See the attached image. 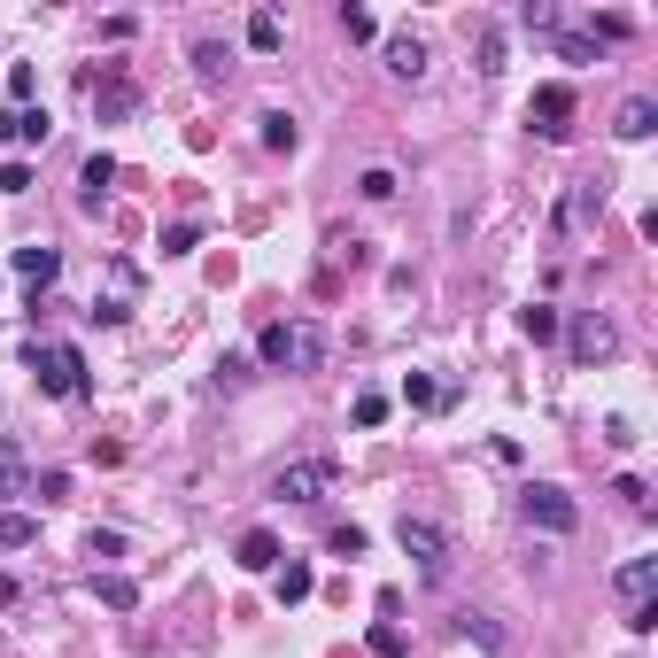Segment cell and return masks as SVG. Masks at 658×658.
<instances>
[{"mask_svg":"<svg viewBox=\"0 0 658 658\" xmlns=\"http://www.w3.org/2000/svg\"><path fill=\"white\" fill-rule=\"evenodd\" d=\"M326 550H333V558H364V527H333Z\"/></svg>","mask_w":658,"mask_h":658,"instance_id":"28","label":"cell"},{"mask_svg":"<svg viewBox=\"0 0 658 658\" xmlns=\"http://www.w3.org/2000/svg\"><path fill=\"white\" fill-rule=\"evenodd\" d=\"M527 124H535L542 140H566V132H573V86H558V78H550V86H535Z\"/></svg>","mask_w":658,"mask_h":658,"instance_id":"6","label":"cell"},{"mask_svg":"<svg viewBox=\"0 0 658 658\" xmlns=\"http://www.w3.org/2000/svg\"><path fill=\"white\" fill-rule=\"evenodd\" d=\"M47 132H55V124H47V109H0V140H31V148H39Z\"/></svg>","mask_w":658,"mask_h":658,"instance_id":"12","label":"cell"},{"mask_svg":"<svg viewBox=\"0 0 658 658\" xmlns=\"http://www.w3.org/2000/svg\"><path fill=\"white\" fill-rule=\"evenodd\" d=\"M651 124H658V109H651V101H628L612 132H620V140H651Z\"/></svg>","mask_w":658,"mask_h":658,"instance_id":"21","label":"cell"},{"mask_svg":"<svg viewBox=\"0 0 658 658\" xmlns=\"http://www.w3.org/2000/svg\"><path fill=\"white\" fill-rule=\"evenodd\" d=\"M388 419V395H357V426H380Z\"/></svg>","mask_w":658,"mask_h":658,"instance_id":"35","label":"cell"},{"mask_svg":"<svg viewBox=\"0 0 658 658\" xmlns=\"http://www.w3.org/2000/svg\"><path fill=\"white\" fill-rule=\"evenodd\" d=\"M256 357H264L271 372H318V364H326V333L310 326V318H279V326H264Z\"/></svg>","mask_w":658,"mask_h":658,"instance_id":"1","label":"cell"},{"mask_svg":"<svg viewBox=\"0 0 658 658\" xmlns=\"http://www.w3.org/2000/svg\"><path fill=\"white\" fill-rule=\"evenodd\" d=\"M519 511H527V527H542V535H573V527H581L573 496H566V488H550V480L519 488Z\"/></svg>","mask_w":658,"mask_h":658,"instance_id":"4","label":"cell"},{"mask_svg":"<svg viewBox=\"0 0 658 658\" xmlns=\"http://www.w3.org/2000/svg\"><path fill=\"white\" fill-rule=\"evenodd\" d=\"M612 349H620V326L597 318V310H581V318H573V364H604Z\"/></svg>","mask_w":658,"mask_h":658,"instance_id":"7","label":"cell"},{"mask_svg":"<svg viewBox=\"0 0 658 658\" xmlns=\"http://www.w3.org/2000/svg\"><path fill=\"white\" fill-rule=\"evenodd\" d=\"M357 194H364V202H388V194H395V171H380V163H372V171L357 179Z\"/></svg>","mask_w":658,"mask_h":658,"instance_id":"27","label":"cell"},{"mask_svg":"<svg viewBox=\"0 0 658 658\" xmlns=\"http://www.w3.org/2000/svg\"><path fill=\"white\" fill-rule=\"evenodd\" d=\"M341 31H349V39H380V24H372V8H341Z\"/></svg>","mask_w":658,"mask_h":658,"instance_id":"29","label":"cell"},{"mask_svg":"<svg viewBox=\"0 0 658 658\" xmlns=\"http://www.w3.org/2000/svg\"><path fill=\"white\" fill-rule=\"evenodd\" d=\"M388 70H395V78H426V39H411V31L388 39Z\"/></svg>","mask_w":658,"mask_h":658,"instance_id":"14","label":"cell"},{"mask_svg":"<svg viewBox=\"0 0 658 658\" xmlns=\"http://www.w3.org/2000/svg\"><path fill=\"white\" fill-rule=\"evenodd\" d=\"M519 333H527V341H558V310H550V302H527V310H519Z\"/></svg>","mask_w":658,"mask_h":658,"instance_id":"20","label":"cell"},{"mask_svg":"<svg viewBox=\"0 0 658 658\" xmlns=\"http://www.w3.org/2000/svg\"><path fill=\"white\" fill-rule=\"evenodd\" d=\"M628 628H635V635H651V628H658V604H651V597H635V604H628Z\"/></svg>","mask_w":658,"mask_h":658,"instance_id":"33","label":"cell"},{"mask_svg":"<svg viewBox=\"0 0 658 658\" xmlns=\"http://www.w3.org/2000/svg\"><path fill=\"white\" fill-rule=\"evenodd\" d=\"M31 496H47V504H62V496H70V473H31Z\"/></svg>","mask_w":658,"mask_h":658,"instance_id":"30","label":"cell"},{"mask_svg":"<svg viewBox=\"0 0 658 658\" xmlns=\"http://www.w3.org/2000/svg\"><path fill=\"white\" fill-rule=\"evenodd\" d=\"M0 194H31V163H0Z\"/></svg>","mask_w":658,"mask_h":658,"instance_id":"31","label":"cell"},{"mask_svg":"<svg viewBox=\"0 0 658 658\" xmlns=\"http://www.w3.org/2000/svg\"><path fill=\"white\" fill-rule=\"evenodd\" d=\"M31 372H39V395H55V403H78V395H86V357H78L70 341L31 349Z\"/></svg>","mask_w":658,"mask_h":658,"instance_id":"3","label":"cell"},{"mask_svg":"<svg viewBox=\"0 0 658 658\" xmlns=\"http://www.w3.org/2000/svg\"><path fill=\"white\" fill-rule=\"evenodd\" d=\"M457 635H473V643H480V651H496V643H504V635H496V628H488V620H480V612H457Z\"/></svg>","mask_w":658,"mask_h":658,"instance_id":"26","label":"cell"},{"mask_svg":"<svg viewBox=\"0 0 658 658\" xmlns=\"http://www.w3.org/2000/svg\"><path fill=\"white\" fill-rule=\"evenodd\" d=\"M480 70H488V78L504 70V31H488V39H480Z\"/></svg>","mask_w":658,"mask_h":658,"instance_id":"34","label":"cell"},{"mask_svg":"<svg viewBox=\"0 0 658 658\" xmlns=\"http://www.w3.org/2000/svg\"><path fill=\"white\" fill-rule=\"evenodd\" d=\"M194 240H202V225H171V233H163V256H186Z\"/></svg>","mask_w":658,"mask_h":658,"instance_id":"32","label":"cell"},{"mask_svg":"<svg viewBox=\"0 0 658 658\" xmlns=\"http://www.w3.org/2000/svg\"><path fill=\"white\" fill-rule=\"evenodd\" d=\"M364 643H372L380 658H403V651H411V635L395 628V620H372V635H364Z\"/></svg>","mask_w":658,"mask_h":658,"instance_id":"22","label":"cell"},{"mask_svg":"<svg viewBox=\"0 0 658 658\" xmlns=\"http://www.w3.org/2000/svg\"><path fill=\"white\" fill-rule=\"evenodd\" d=\"M93 597L109 604V612H132V604H140V581H124V573H93Z\"/></svg>","mask_w":658,"mask_h":658,"instance_id":"16","label":"cell"},{"mask_svg":"<svg viewBox=\"0 0 658 658\" xmlns=\"http://www.w3.org/2000/svg\"><path fill=\"white\" fill-rule=\"evenodd\" d=\"M264 148H295V117H287V109L264 117Z\"/></svg>","mask_w":658,"mask_h":658,"instance_id":"25","label":"cell"},{"mask_svg":"<svg viewBox=\"0 0 658 658\" xmlns=\"http://www.w3.org/2000/svg\"><path fill=\"white\" fill-rule=\"evenodd\" d=\"M395 535H403V558H419L426 581H442V573H449V535L434 527V519H403Z\"/></svg>","mask_w":658,"mask_h":658,"instance_id":"5","label":"cell"},{"mask_svg":"<svg viewBox=\"0 0 658 658\" xmlns=\"http://www.w3.org/2000/svg\"><path fill=\"white\" fill-rule=\"evenodd\" d=\"M310 589H318V581H310V566H302V558H287V566L271 573V597H279V604H302Z\"/></svg>","mask_w":658,"mask_h":658,"instance_id":"13","label":"cell"},{"mask_svg":"<svg viewBox=\"0 0 658 658\" xmlns=\"http://www.w3.org/2000/svg\"><path fill=\"white\" fill-rule=\"evenodd\" d=\"M651 589H658V558H628V566H620V597H651Z\"/></svg>","mask_w":658,"mask_h":658,"instance_id":"18","label":"cell"},{"mask_svg":"<svg viewBox=\"0 0 658 658\" xmlns=\"http://www.w3.org/2000/svg\"><path fill=\"white\" fill-rule=\"evenodd\" d=\"M333 488H341V457H302V465H279V473H271V496H279V504H318Z\"/></svg>","mask_w":658,"mask_h":658,"instance_id":"2","label":"cell"},{"mask_svg":"<svg viewBox=\"0 0 658 658\" xmlns=\"http://www.w3.org/2000/svg\"><path fill=\"white\" fill-rule=\"evenodd\" d=\"M8 271H16V279H31V287H47V279L62 271V248L31 240V248H16V256H8Z\"/></svg>","mask_w":658,"mask_h":658,"instance_id":"9","label":"cell"},{"mask_svg":"<svg viewBox=\"0 0 658 658\" xmlns=\"http://www.w3.org/2000/svg\"><path fill=\"white\" fill-rule=\"evenodd\" d=\"M109 179H117V163H109V155H93L86 171H78V202H86V210H101V194H109Z\"/></svg>","mask_w":658,"mask_h":658,"instance_id":"15","label":"cell"},{"mask_svg":"<svg viewBox=\"0 0 658 658\" xmlns=\"http://www.w3.org/2000/svg\"><path fill=\"white\" fill-rule=\"evenodd\" d=\"M240 573H279V535H271V527H248V535H240Z\"/></svg>","mask_w":658,"mask_h":658,"instance_id":"10","label":"cell"},{"mask_svg":"<svg viewBox=\"0 0 658 658\" xmlns=\"http://www.w3.org/2000/svg\"><path fill=\"white\" fill-rule=\"evenodd\" d=\"M194 70H202V78H225V70H233V62H225V47H217V39H194Z\"/></svg>","mask_w":658,"mask_h":658,"instance_id":"23","label":"cell"},{"mask_svg":"<svg viewBox=\"0 0 658 658\" xmlns=\"http://www.w3.org/2000/svg\"><path fill=\"white\" fill-rule=\"evenodd\" d=\"M403 403H411V411H442V388H434L426 372H411V380H403Z\"/></svg>","mask_w":658,"mask_h":658,"instance_id":"24","label":"cell"},{"mask_svg":"<svg viewBox=\"0 0 658 658\" xmlns=\"http://www.w3.org/2000/svg\"><path fill=\"white\" fill-rule=\"evenodd\" d=\"M39 542V519L31 511H0V550H31Z\"/></svg>","mask_w":658,"mask_h":658,"instance_id":"19","label":"cell"},{"mask_svg":"<svg viewBox=\"0 0 658 658\" xmlns=\"http://www.w3.org/2000/svg\"><path fill=\"white\" fill-rule=\"evenodd\" d=\"M132 101H140V93H132V78H124V70H109V86H93V117L109 124V117H132Z\"/></svg>","mask_w":658,"mask_h":658,"instance_id":"11","label":"cell"},{"mask_svg":"<svg viewBox=\"0 0 658 658\" xmlns=\"http://www.w3.org/2000/svg\"><path fill=\"white\" fill-rule=\"evenodd\" d=\"M248 47H256V55H279V47H287V24H279L271 8H256V16H248Z\"/></svg>","mask_w":658,"mask_h":658,"instance_id":"17","label":"cell"},{"mask_svg":"<svg viewBox=\"0 0 658 658\" xmlns=\"http://www.w3.org/2000/svg\"><path fill=\"white\" fill-rule=\"evenodd\" d=\"M132 295H140V271H132V264H109V295H93L86 318H101V326H124V318H132Z\"/></svg>","mask_w":658,"mask_h":658,"instance_id":"8","label":"cell"}]
</instances>
